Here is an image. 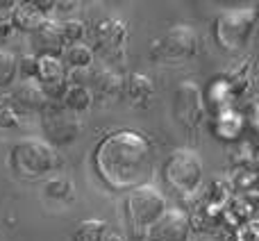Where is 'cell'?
I'll return each instance as SVG.
<instances>
[{
	"label": "cell",
	"mask_w": 259,
	"mask_h": 241,
	"mask_svg": "<svg viewBox=\"0 0 259 241\" xmlns=\"http://www.w3.org/2000/svg\"><path fill=\"white\" fill-rule=\"evenodd\" d=\"M152 143L137 130H116L96 146L94 166L100 180L116 191H132L152 178Z\"/></svg>",
	"instance_id": "obj_1"
},
{
	"label": "cell",
	"mask_w": 259,
	"mask_h": 241,
	"mask_svg": "<svg viewBox=\"0 0 259 241\" xmlns=\"http://www.w3.org/2000/svg\"><path fill=\"white\" fill-rule=\"evenodd\" d=\"M62 164L57 150L41 137H23L9 152V166L23 180H39Z\"/></svg>",
	"instance_id": "obj_2"
},
{
	"label": "cell",
	"mask_w": 259,
	"mask_h": 241,
	"mask_svg": "<svg viewBox=\"0 0 259 241\" xmlns=\"http://www.w3.org/2000/svg\"><path fill=\"white\" fill-rule=\"evenodd\" d=\"M257 25V12L250 7L241 9H225L219 14L214 23V36L221 48L225 50H241L248 46Z\"/></svg>",
	"instance_id": "obj_3"
},
{
	"label": "cell",
	"mask_w": 259,
	"mask_h": 241,
	"mask_svg": "<svg viewBox=\"0 0 259 241\" xmlns=\"http://www.w3.org/2000/svg\"><path fill=\"white\" fill-rule=\"evenodd\" d=\"M166 210H168V203H166L164 193L152 184H143V187L127 191L125 216L130 221V228H134L137 232L143 234Z\"/></svg>",
	"instance_id": "obj_4"
},
{
	"label": "cell",
	"mask_w": 259,
	"mask_h": 241,
	"mask_svg": "<svg viewBox=\"0 0 259 241\" xmlns=\"http://www.w3.org/2000/svg\"><path fill=\"white\" fill-rule=\"evenodd\" d=\"M164 180L180 196H189L202 184V159L189 148H178L164 164Z\"/></svg>",
	"instance_id": "obj_5"
},
{
	"label": "cell",
	"mask_w": 259,
	"mask_h": 241,
	"mask_svg": "<svg viewBox=\"0 0 259 241\" xmlns=\"http://www.w3.org/2000/svg\"><path fill=\"white\" fill-rule=\"evenodd\" d=\"M198 53V34L191 25H173L152 44L150 57L155 62L164 64H180L191 59Z\"/></svg>",
	"instance_id": "obj_6"
},
{
	"label": "cell",
	"mask_w": 259,
	"mask_h": 241,
	"mask_svg": "<svg viewBox=\"0 0 259 241\" xmlns=\"http://www.w3.org/2000/svg\"><path fill=\"white\" fill-rule=\"evenodd\" d=\"M44 134L46 143L57 150V148H66L71 143L77 141V137L82 134V120L77 114L68 112L66 107H48L44 109Z\"/></svg>",
	"instance_id": "obj_7"
},
{
	"label": "cell",
	"mask_w": 259,
	"mask_h": 241,
	"mask_svg": "<svg viewBox=\"0 0 259 241\" xmlns=\"http://www.w3.org/2000/svg\"><path fill=\"white\" fill-rule=\"evenodd\" d=\"M173 114L178 123L187 130H196L205 118V98L202 89L193 80H184L175 87Z\"/></svg>",
	"instance_id": "obj_8"
},
{
	"label": "cell",
	"mask_w": 259,
	"mask_h": 241,
	"mask_svg": "<svg viewBox=\"0 0 259 241\" xmlns=\"http://www.w3.org/2000/svg\"><path fill=\"white\" fill-rule=\"evenodd\" d=\"M191 232V221L184 210L168 207L150 228L143 232L146 241H187Z\"/></svg>",
	"instance_id": "obj_9"
},
{
	"label": "cell",
	"mask_w": 259,
	"mask_h": 241,
	"mask_svg": "<svg viewBox=\"0 0 259 241\" xmlns=\"http://www.w3.org/2000/svg\"><path fill=\"white\" fill-rule=\"evenodd\" d=\"M34 80L44 87L48 100L64 96V91H66V87H68L66 68H64L59 57H36V77Z\"/></svg>",
	"instance_id": "obj_10"
},
{
	"label": "cell",
	"mask_w": 259,
	"mask_h": 241,
	"mask_svg": "<svg viewBox=\"0 0 259 241\" xmlns=\"http://www.w3.org/2000/svg\"><path fill=\"white\" fill-rule=\"evenodd\" d=\"M34 36V48H36V57H59L62 50L66 48L62 39V32H59V21H53V18H41V23L34 27L32 32Z\"/></svg>",
	"instance_id": "obj_11"
},
{
	"label": "cell",
	"mask_w": 259,
	"mask_h": 241,
	"mask_svg": "<svg viewBox=\"0 0 259 241\" xmlns=\"http://www.w3.org/2000/svg\"><path fill=\"white\" fill-rule=\"evenodd\" d=\"M12 100L23 114H39L50 105L48 96H46L44 87L32 77V80H21L12 91Z\"/></svg>",
	"instance_id": "obj_12"
},
{
	"label": "cell",
	"mask_w": 259,
	"mask_h": 241,
	"mask_svg": "<svg viewBox=\"0 0 259 241\" xmlns=\"http://www.w3.org/2000/svg\"><path fill=\"white\" fill-rule=\"evenodd\" d=\"M96 39H98L100 50H105L107 55H123L127 39V25L121 18L109 16L100 21V25L96 27Z\"/></svg>",
	"instance_id": "obj_13"
},
{
	"label": "cell",
	"mask_w": 259,
	"mask_h": 241,
	"mask_svg": "<svg viewBox=\"0 0 259 241\" xmlns=\"http://www.w3.org/2000/svg\"><path fill=\"white\" fill-rule=\"evenodd\" d=\"M91 87L100 98H116L118 94H123V77L114 68H100L91 77Z\"/></svg>",
	"instance_id": "obj_14"
},
{
	"label": "cell",
	"mask_w": 259,
	"mask_h": 241,
	"mask_svg": "<svg viewBox=\"0 0 259 241\" xmlns=\"http://www.w3.org/2000/svg\"><path fill=\"white\" fill-rule=\"evenodd\" d=\"M41 14L32 7V3H16L14 9L9 12V23L12 27L16 30H23V32H34V27L41 23Z\"/></svg>",
	"instance_id": "obj_15"
},
{
	"label": "cell",
	"mask_w": 259,
	"mask_h": 241,
	"mask_svg": "<svg viewBox=\"0 0 259 241\" xmlns=\"http://www.w3.org/2000/svg\"><path fill=\"white\" fill-rule=\"evenodd\" d=\"M123 91L127 94V98L132 100V103L143 105L150 100L152 91H155V85H152V80L148 75H143V73H132L127 80H123Z\"/></svg>",
	"instance_id": "obj_16"
},
{
	"label": "cell",
	"mask_w": 259,
	"mask_h": 241,
	"mask_svg": "<svg viewBox=\"0 0 259 241\" xmlns=\"http://www.w3.org/2000/svg\"><path fill=\"white\" fill-rule=\"evenodd\" d=\"M62 107H66L68 112L73 114H80L87 112V109L94 105V94H91L89 87H75V85H68L66 91L62 96Z\"/></svg>",
	"instance_id": "obj_17"
},
{
	"label": "cell",
	"mask_w": 259,
	"mask_h": 241,
	"mask_svg": "<svg viewBox=\"0 0 259 241\" xmlns=\"http://www.w3.org/2000/svg\"><path fill=\"white\" fill-rule=\"evenodd\" d=\"M62 57H64L62 64H68L73 71H77V68H89L91 64H94V50L80 41V44L66 46V48L62 50Z\"/></svg>",
	"instance_id": "obj_18"
},
{
	"label": "cell",
	"mask_w": 259,
	"mask_h": 241,
	"mask_svg": "<svg viewBox=\"0 0 259 241\" xmlns=\"http://www.w3.org/2000/svg\"><path fill=\"white\" fill-rule=\"evenodd\" d=\"M109 232V225L100 219H89L84 223H80L73 232L71 241H105Z\"/></svg>",
	"instance_id": "obj_19"
},
{
	"label": "cell",
	"mask_w": 259,
	"mask_h": 241,
	"mask_svg": "<svg viewBox=\"0 0 259 241\" xmlns=\"http://www.w3.org/2000/svg\"><path fill=\"white\" fill-rule=\"evenodd\" d=\"M59 32H62L64 44L71 46V44H80V39L84 36L87 27H84V23H82L80 18L68 16V18H64V21L59 23Z\"/></svg>",
	"instance_id": "obj_20"
},
{
	"label": "cell",
	"mask_w": 259,
	"mask_h": 241,
	"mask_svg": "<svg viewBox=\"0 0 259 241\" xmlns=\"http://www.w3.org/2000/svg\"><path fill=\"white\" fill-rule=\"evenodd\" d=\"M16 75V55L7 48H0V89L12 85Z\"/></svg>",
	"instance_id": "obj_21"
},
{
	"label": "cell",
	"mask_w": 259,
	"mask_h": 241,
	"mask_svg": "<svg viewBox=\"0 0 259 241\" xmlns=\"http://www.w3.org/2000/svg\"><path fill=\"white\" fill-rule=\"evenodd\" d=\"M71 191H73V184H71V180H66V178H55V180L46 182V196L55 198V200L68 198Z\"/></svg>",
	"instance_id": "obj_22"
},
{
	"label": "cell",
	"mask_w": 259,
	"mask_h": 241,
	"mask_svg": "<svg viewBox=\"0 0 259 241\" xmlns=\"http://www.w3.org/2000/svg\"><path fill=\"white\" fill-rule=\"evenodd\" d=\"M16 71H21L23 80L36 77V55H23L21 59H16Z\"/></svg>",
	"instance_id": "obj_23"
},
{
	"label": "cell",
	"mask_w": 259,
	"mask_h": 241,
	"mask_svg": "<svg viewBox=\"0 0 259 241\" xmlns=\"http://www.w3.org/2000/svg\"><path fill=\"white\" fill-rule=\"evenodd\" d=\"M18 125V112L12 105H0V130H12Z\"/></svg>",
	"instance_id": "obj_24"
},
{
	"label": "cell",
	"mask_w": 259,
	"mask_h": 241,
	"mask_svg": "<svg viewBox=\"0 0 259 241\" xmlns=\"http://www.w3.org/2000/svg\"><path fill=\"white\" fill-rule=\"evenodd\" d=\"M30 3H32V7H34L44 18H46V14L55 9V0H30Z\"/></svg>",
	"instance_id": "obj_25"
},
{
	"label": "cell",
	"mask_w": 259,
	"mask_h": 241,
	"mask_svg": "<svg viewBox=\"0 0 259 241\" xmlns=\"http://www.w3.org/2000/svg\"><path fill=\"white\" fill-rule=\"evenodd\" d=\"M55 9H59V12H73V9H77V5L71 3V0H64V3H55Z\"/></svg>",
	"instance_id": "obj_26"
},
{
	"label": "cell",
	"mask_w": 259,
	"mask_h": 241,
	"mask_svg": "<svg viewBox=\"0 0 259 241\" xmlns=\"http://www.w3.org/2000/svg\"><path fill=\"white\" fill-rule=\"evenodd\" d=\"M105 241H121V237H118V234H109V232H107V237H105Z\"/></svg>",
	"instance_id": "obj_27"
}]
</instances>
